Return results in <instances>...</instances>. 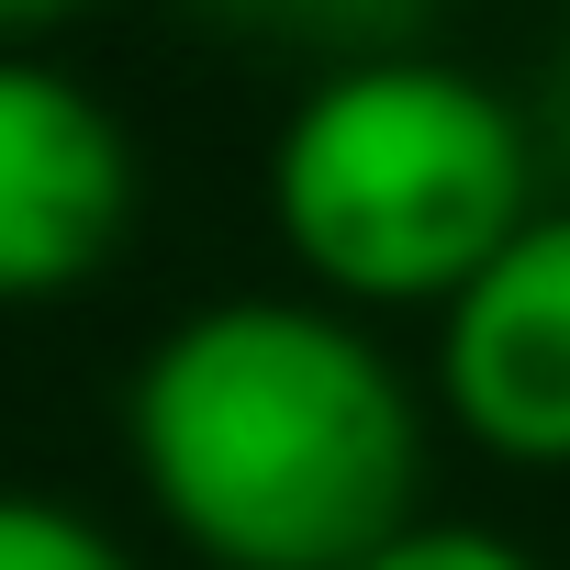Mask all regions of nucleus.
Instances as JSON below:
<instances>
[{
    "instance_id": "423d86ee",
    "label": "nucleus",
    "mask_w": 570,
    "mask_h": 570,
    "mask_svg": "<svg viewBox=\"0 0 570 570\" xmlns=\"http://www.w3.org/2000/svg\"><path fill=\"white\" fill-rule=\"evenodd\" d=\"M0 570H135V548L68 492H12L0 481Z\"/></svg>"
},
{
    "instance_id": "f257e3e1",
    "label": "nucleus",
    "mask_w": 570,
    "mask_h": 570,
    "mask_svg": "<svg viewBox=\"0 0 570 570\" xmlns=\"http://www.w3.org/2000/svg\"><path fill=\"white\" fill-rule=\"evenodd\" d=\"M124 459L202 570H358L414 525L425 392L314 292H224L135 358Z\"/></svg>"
},
{
    "instance_id": "7ed1b4c3",
    "label": "nucleus",
    "mask_w": 570,
    "mask_h": 570,
    "mask_svg": "<svg viewBox=\"0 0 570 570\" xmlns=\"http://www.w3.org/2000/svg\"><path fill=\"white\" fill-rule=\"evenodd\" d=\"M135 235V135L57 57L0 46V303H68Z\"/></svg>"
},
{
    "instance_id": "20e7f679",
    "label": "nucleus",
    "mask_w": 570,
    "mask_h": 570,
    "mask_svg": "<svg viewBox=\"0 0 570 570\" xmlns=\"http://www.w3.org/2000/svg\"><path fill=\"white\" fill-rule=\"evenodd\" d=\"M425 403L503 470H570V213L559 202L470 292L436 303Z\"/></svg>"
},
{
    "instance_id": "0eeeda50",
    "label": "nucleus",
    "mask_w": 570,
    "mask_h": 570,
    "mask_svg": "<svg viewBox=\"0 0 570 570\" xmlns=\"http://www.w3.org/2000/svg\"><path fill=\"white\" fill-rule=\"evenodd\" d=\"M358 570H537L503 525H470V514H414L403 537H381Z\"/></svg>"
},
{
    "instance_id": "f03ea898",
    "label": "nucleus",
    "mask_w": 570,
    "mask_h": 570,
    "mask_svg": "<svg viewBox=\"0 0 570 570\" xmlns=\"http://www.w3.org/2000/svg\"><path fill=\"white\" fill-rule=\"evenodd\" d=\"M548 213L537 112L448 57H347L268 135V235L336 314H436Z\"/></svg>"
},
{
    "instance_id": "39448f33",
    "label": "nucleus",
    "mask_w": 570,
    "mask_h": 570,
    "mask_svg": "<svg viewBox=\"0 0 570 570\" xmlns=\"http://www.w3.org/2000/svg\"><path fill=\"white\" fill-rule=\"evenodd\" d=\"M213 12L246 23V35H303V46H325L347 68V57H403L425 0H213Z\"/></svg>"
},
{
    "instance_id": "1a4fd4ad",
    "label": "nucleus",
    "mask_w": 570,
    "mask_h": 570,
    "mask_svg": "<svg viewBox=\"0 0 570 570\" xmlns=\"http://www.w3.org/2000/svg\"><path fill=\"white\" fill-rule=\"evenodd\" d=\"M68 12H79V0H0V46H23V35H46Z\"/></svg>"
},
{
    "instance_id": "6e6552de",
    "label": "nucleus",
    "mask_w": 570,
    "mask_h": 570,
    "mask_svg": "<svg viewBox=\"0 0 570 570\" xmlns=\"http://www.w3.org/2000/svg\"><path fill=\"white\" fill-rule=\"evenodd\" d=\"M537 157H548V202L570 213V57H559V79L537 101Z\"/></svg>"
}]
</instances>
